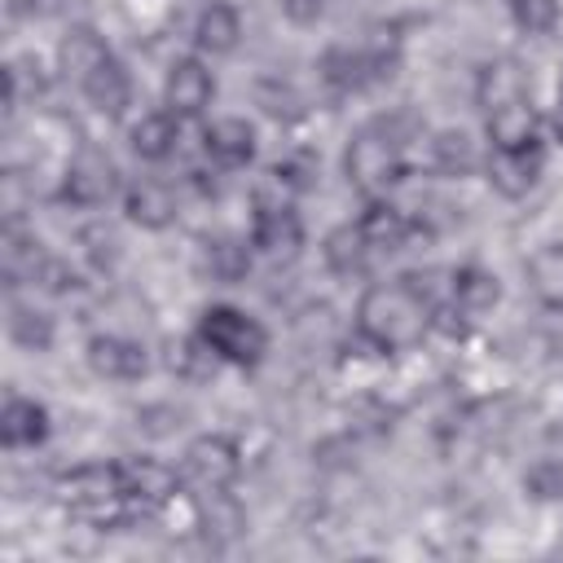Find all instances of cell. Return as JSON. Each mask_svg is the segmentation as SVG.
Masks as SVG:
<instances>
[{
    "label": "cell",
    "instance_id": "cell-1",
    "mask_svg": "<svg viewBox=\"0 0 563 563\" xmlns=\"http://www.w3.org/2000/svg\"><path fill=\"white\" fill-rule=\"evenodd\" d=\"M431 303L418 295L409 277L374 282L356 299V334L374 352H409L431 334Z\"/></svg>",
    "mask_w": 563,
    "mask_h": 563
},
{
    "label": "cell",
    "instance_id": "cell-2",
    "mask_svg": "<svg viewBox=\"0 0 563 563\" xmlns=\"http://www.w3.org/2000/svg\"><path fill=\"white\" fill-rule=\"evenodd\" d=\"M57 493H62V506L92 528H119L132 510L119 462H84L57 484Z\"/></svg>",
    "mask_w": 563,
    "mask_h": 563
},
{
    "label": "cell",
    "instance_id": "cell-3",
    "mask_svg": "<svg viewBox=\"0 0 563 563\" xmlns=\"http://www.w3.org/2000/svg\"><path fill=\"white\" fill-rule=\"evenodd\" d=\"M198 339H202L224 365H242V369L260 365L264 352H268V330H264L251 312H242V308H233V303H207V308L198 312Z\"/></svg>",
    "mask_w": 563,
    "mask_h": 563
},
{
    "label": "cell",
    "instance_id": "cell-4",
    "mask_svg": "<svg viewBox=\"0 0 563 563\" xmlns=\"http://www.w3.org/2000/svg\"><path fill=\"white\" fill-rule=\"evenodd\" d=\"M343 172L347 180L365 194V198H383L400 176H405V154H400V141L374 123V128H361L347 150H343Z\"/></svg>",
    "mask_w": 563,
    "mask_h": 563
},
{
    "label": "cell",
    "instance_id": "cell-5",
    "mask_svg": "<svg viewBox=\"0 0 563 563\" xmlns=\"http://www.w3.org/2000/svg\"><path fill=\"white\" fill-rule=\"evenodd\" d=\"M119 189V167L101 145H79L62 176V198L70 207H106Z\"/></svg>",
    "mask_w": 563,
    "mask_h": 563
},
{
    "label": "cell",
    "instance_id": "cell-6",
    "mask_svg": "<svg viewBox=\"0 0 563 563\" xmlns=\"http://www.w3.org/2000/svg\"><path fill=\"white\" fill-rule=\"evenodd\" d=\"M180 471H185V479L198 484L202 493H207V488H233L238 475H242V453H238V444H233L229 435L207 431V435L189 440Z\"/></svg>",
    "mask_w": 563,
    "mask_h": 563
},
{
    "label": "cell",
    "instance_id": "cell-7",
    "mask_svg": "<svg viewBox=\"0 0 563 563\" xmlns=\"http://www.w3.org/2000/svg\"><path fill=\"white\" fill-rule=\"evenodd\" d=\"M216 97V75L207 70V62L198 57H176L167 66V79H163V101L176 119H194L211 106Z\"/></svg>",
    "mask_w": 563,
    "mask_h": 563
},
{
    "label": "cell",
    "instance_id": "cell-8",
    "mask_svg": "<svg viewBox=\"0 0 563 563\" xmlns=\"http://www.w3.org/2000/svg\"><path fill=\"white\" fill-rule=\"evenodd\" d=\"M251 246L273 264H290L303 251V220L295 216V207H255Z\"/></svg>",
    "mask_w": 563,
    "mask_h": 563
},
{
    "label": "cell",
    "instance_id": "cell-9",
    "mask_svg": "<svg viewBox=\"0 0 563 563\" xmlns=\"http://www.w3.org/2000/svg\"><path fill=\"white\" fill-rule=\"evenodd\" d=\"M119 475H123L132 506H141V510H158L180 493V475L158 457H123Z\"/></svg>",
    "mask_w": 563,
    "mask_h": 563
},
{
    "label": "cell",
    "instance_id": "cell-10",
    "mask_svg": "<svg viewBox=\"0 0 563 563\" xmlns=\"http://www.w3.org/2000/svg\"><path fill=\"white\" fill-rule=\"evenodd\" d=\"M541 163H545L541 145H532V150H493L488 163H484V176H488V185H493L501 198L515 202V198H528V194L537 189Z\"/></svg>",
    "mask_w": 563,
    "mask_h": 563
},
{
    "label": "cell",
    "instance_id": "cell-11",
    "mask_svg": "<svg viewBox=\"0 0 563 563\" xmlns=\"http://www.w3.org/2000/svg\"><path fill=\"white\" fill-rule=\"evenodd\" d=\"M484 132H488L493 150H532V145H541L537 141L541 119H537V110H532L528 97H515L506 106L484 110Z\"/></svg>",
    "mask_w": 563,
    "mask_h": 563
},
{
    "label": "cell",
    "instance_id": "cell-12",
    "mask_svg": "<svg viewBox=\"0 0 563 563\" xmlns=\"http://www.w3.org/2000/svg\"><path fill=\"white\" fill-rule=\"evenodd\" d=\"M88 365L101 374V378H114V383H132L150 369V356L136 339H123V334H97L88 343Z\"/></svg>",
    "mask_w": 563,
    "mask_h": 563
},
{
    "label": "cell",
    "instance_id": "cell-13",
    "mask_svg": "<svg viewBox=\"0 0 563 563\" xmlns=\"http://www.w3.org/2000/svg\"><path fill=\"white\" fill-rule=\"evenodd\" d=\"M48 440V409L31 396H9L0 409V444L13 449H35Z\"/></svg>",
    "mask_w": 563,
    "mask_h": 563
},
{
    "label": "cell",
    "instance_id": "cell-14",
    "mask_svg": "<svg viewBox=\"0 0 563 563\" xmlns=\"http://www.w3.org/2000/svg\"><path fill=\"white\" fill-rule=\"evenodd\" d=\"M356 229L365 233V242H369V251H400L405 242H409V233H413V220L396 207V202H387V198H369L365 202V211H361V220H356Z\"/></svg>",
    "mask_w": 563,
    "mask_h": 563
},
{
    "label": "cell",
    "instance_id": "cell-15",
    "mask_svg": "<svg viewBox=\"0 0 563 563\" xmlns=\"http://www.w3.org/2000/svg\"><path fill=\"white\" fill-rule=\"evenodd\" d=\"M123 211H128L132 224L158 233V229H167L176 220V194L163 180H132L123 189Z\"/></svg>",
    "mask_w": 563,
    "mask_h": 563
},
{
    "label": "cell",
    "instance_id": "cell-16",
    "mask_svg": "<svg viewBox=\"0 0 563 563\" xmlns=\"http://www.w3.org/2000/svg\"><path fill=\"white\" fill-rule=\"evenodd\" d=\"M202 145H207V158H216L220 167H246L255 158V128L238 114H224L207 128Z\"/></svg>",
    "mask_w": 563,
    "mask_h": 563
},
{
    "label": "cell",
    "instance_id": "cell-17",
    "mask_svg": "<svg viewBox=\"0 0 563 563\" xmlns=\"http://www.w3.org/2000/svg\"><path fill=\"white\" fill-rule=\"evenodd\" d=\"M194 40H198V48L211 53V57L233 53L238 40H242V13H238L229 0H211V4H202L198 22H194Z\"/></svg>",
    "mask_w": 563,
    "mask_h": 563
},
{
    "label": "cell",
    "instance_id": "cell-18",
    "mask_svg": "<svg viewBox=\"0 0 563 563\" xmlns=\"http://www.w3.org/2000/svg\"><path fill=\"white\" fill-rule=\"evenodd\" d=\"M110 62V48H106V40H101V31H92V26H70L66 35H62V44H57V66H62V75H70V79H88L92 70H101Z\"/></svg>",
    "mask_w": 563,
    "mask_h": 563
},
{
    "label": "cell",
    "instance_id": "cell-19",
    "mask_svg": "<svg viewBox=\"0 0 563 563\" xmlns=\"http://www.w3.org/2000/svg\"><path fill=\"white\" fill-rule=\"evenodd\" d=\"M449 299H453L466 317H479V312L497 308L501 282H497L488 268H479V264H462V268L449 273Z\"/></svg>",
    "mask_w": 563,
    "mask_h": 563
},
{
    "label": "cell",
    "instance_id": "cell-20",
    "mask_svg": "<svg viewBox=\"0 0 563 563\" xmlns=\"http://www.w3.org/2000/svg\"><path fill=\"white\" fill-rule=\"evenodd\" d=\"M194 523L202 528L207 541H233V537L246 528V515H242V506L229 497V488H207V493L194 501Z\"/></svg>",
    "mask_w": 563,
    "mask_h": 563
},
{
    "label": "cell",
    "instance_id": "cell-21",
    "mask_svg": "<svg viewBox=\"0 0 563 563\" xmlns=\"http://www.w3.org/2000/svg\"><path fill=\"white\" fill-rule=\"evenodd\" d=\"M321 255H325V268L334 277H361L369 268V255L374 251H369V242H365V233L356 224H339V229L325 233Z\"/></svg>",
    "mask_w": 563,
    "mask_h": 563
},
{
    "label": "cell",
    "instance_id": "cell-22",
    "mask_svg": "<svg viewBox=\"0 0 563 563\" xmlns=\"http://www.w3.org/2000/svg\"><path fill=\"white\" fill-rule=\"evenodd\" d=\"M198 264H202V273L211 282H242L251 273V246H246V238L220 233V238H207L202 242Z\"/></svg>",
    "mask_w": 563,
    "mask_h": 563
},
{
    "label": "cell",
    "instance_id": "cell-23",
    "mask_svg": "<svg viewBox=\"0 0 563 563\" xmlns=\"http://www.w3.org/2000/svg\"><path fill=\"white\" fill-rule=\"evenodd\" d=\"M528 290L545 308H563V242H541L528 255Z\"/></svg>",
    "mask_w": 563,
    "mask_h": 563
},
{
    "label": "cell",
    "instance_id": "cell-24",
    "mask_svg": "<svg viewBox=\"0 0 563 563\" xmlns=\"http://www.w3.org/2000/svg\"><path fill=\"white\" fill-rule=\"evenodd\" d=\"M515 97H528V79H523V70H519L510 57L488 62V66L479 70V79H475V101H479V110L506 106V101H515Z\"/></svg>",
    "mask_w": 563,
    "mask_h": 563
},
{
    "label": "cell",
    "instance_id": "cell-25",
    "mask_svg": "<svg viewBox=\"0 0 563 563\" xmlns=\"http://www.w3.org/2000/svg\"><path fill=\"white\" fill-rule=\"evenodd\" d=\"M84 97L92 101V110L97 114H123L128 110V101H132V79H128V70L110 57L101 70H92L88 79H84Z\"/></svg>",
    "mask_w": 563,
    "mask_h": 563
},
{
    "label": "cell",
    "instance_id": "cell-26",
    "mask_svg": "<svg viewBox=\"0 0 563 563\" xmlns=\"http://www.w3.org/2000/svg\"><path fill=\"white\" fill-rule=\"evenodd\" d=\"M128 141H132V154L145 158V163L167 158V154L176 150V114H172V110H150V114H141V119L132 123Z\"/></svg>",
    "mask_w": 563,
    "mask_h": 563
},
{
    "label": "cell",
    "instance_id": "cell-27",
    "mask_svg": "<svg viewBox=\"0 0 563 563\" xmlns=\"http://www.w3.org/2000/svg\"><path fill=\"white\" fill-rule=\"evenodd\" d=\"M431 167L440 176H471L479 167V154H475V141L457 128H444L431 136Z\"/></svg>",
    "mask_w": 563,
    "mask_h": 563
},
{
    "label": "cell",
    "instance_id": "cell-28",
    "mask_svg": "<svg viewBox=\"0 0 563 563\" xmlns=\"http://www.w3.org/2000/svg\"><path fill=\"white\" fill-rule=\"evenodd\" d=\"M0 255H4V282H9V286H18V282H35V273H40V264H44L40 242H35L31 233H22L18 224L4 229V246H0Z\"/></svg>",
    "mask_w": 563,
    "mask_h": 563
},
{
    "label": "cell",
    "instance_id": "cell-29",
    "mask_svg": "<svg viewBox=\"0 0 563 563\" xmlns=\"http://www.w3.org/2000/svg\"><path fill=\"white\" fill-rule=\"evenodd\" d=\"M9 339L22 352H48L53 347V317L40 312L35 303H9Z\"/></svg>",
    "mask_w": 563,
    "mask_h": 563
},
{
    "label": "cell",
    "instance_id": "cell-30",
    "mask_svg": "<svg viewBox=\"0 0 563 563\" xmlns=\"http://www.w3.org/2000/svg\"><path fill=\"white\" fill-rule=\"evenodd\" d=\"M167 365H172V374H180V378H207L216 365H220V356L198 339V330L185 339V343H172V356H167Z\"/></svg>",
    "mask_w": 563,
    "mask_h": 563
},
{
    "label": "cell",
    "instance_id": "cell-31",
    "mask_svg": "<svg viewBox=\"0 0 563 563\" xmlns=\"http://www.w3.org/2000/svg\"><path fill=\"white\" fill-rule=\"evenodd\" d=\"M523 493L532 501H563V462L559 457H537L523 471Z\"/></svg>",
    "mask_w": 563,
    "mask_h": 563
},
{
    "label": "cell",
    "instance_id": "cell-32",
    "mask_svg": "<svg viewBox=\"0 0 563 563\" xmlns=\"http://www.w3.org/2000/svg\"><path fill=\"white\" fill-rule=\"evenodd\" d=\"M286 189H295V194H308L312 185H317V154H308V150H290L286 158H277L273 167H268Z\"/></svg>",
    "mask_w": 563,
    "mask_h": 563
},
{
    "label": "cell",
    "instance_id": "cell-33",
    "mask_svg": "<svg viewBox=\"0 0 563 563\" xmlns=\"http://www.w3.org/2000/svg\"><path fill=\"white\" fill-rule=\"evenodd\" d=\"M510 13L528 35H545L559 26V0H510Z\"/></svg>",
    "mask_w": 563,
    "mask_h": 563
},
{
    "label": "cell",
    "instance_id": "cell-34",
    "mask_svg": "<svg viewBox=\"0 0 563 563\" xmlns=\"http://www.w3.org/2000/svg\"><path fill=\"white\" fill-rule=\"evenodd\" d=\"M260 106L273 114V119H299L303 114V106H299V97L286 88V84H277V79H268V84H260Z\"/></svg>",
    "mask_w": 563,
    "mask_h": 563
},
{
    "label": "cell",
    "instance_id": "cell-35",
    "mask_svg": "<svg viewBox=\"0 0 563 563\" xmlns=\"http://www.w3.org/2000/svg\"><path fill=\"white\" fill-rule=\"evenodd\" d=\"M35 282H40L44 290H53V295H66V290L75 286V273H70V264H62V260H53V255H44V264H40V273H35Z\"/></svg>",
    "mask_w": 563,
    "mask_h": 563
},
{
    "label": "cell",
    "instance_id": "cell-36",
    "mask_svg": "<svg viewBox=\"0 0 563 563\" xmlns=\"http://www.w3.org/2000/svg\"><path fill=\"white\" fill-rule=\"evenodd\" d=\"M325 13V0H282V18L295 26H312Z\"/></svg>",
    "mask_w": 563,
    "mask_h": 563
},
{
    "label": "cell",
    "instance_id": "cell-37",
    "mask_svg": "<svg viewBox=\"0 0 563 563\" xmlns=\"http://www.w3.org/2000/svg\"><path fill=\"white\" fill-rule=\"evenodd\" d=\"M550 132L563 141V92H559V101H554V110H550Z\"/></svg>",
    "mask_w": 563,
    "mask_h": 563
},
{
    "label": "cell",
    "instance_id": "cell-38",
    "mask_svg": "<svg viewBox=\"0 0 563 563\" xmlns=\"http://www.w3.org/2000/svg\"><path fill=\"white\" fill-rule=\"evenodd\" d=\"M550 440H554V444H563V418H559V422L550 427Z\"/></svg>",
    "mask_w": 563,
    "mask_h": 563
},
{
    "label": "cell",
    "instance_id": "cell-39",
    "mask_svg": "<svg viewBox=\"0 0 563 563\" xmlns=\"http://www.w3.org/2000/svg\"><path fill=\"white\" fill-rule=\"evenodd\" d=\"M559 92H563V75H559Z\"/></svg>",
    "mask_w": 563,
    "mask_h": 563
}]
</instances>
